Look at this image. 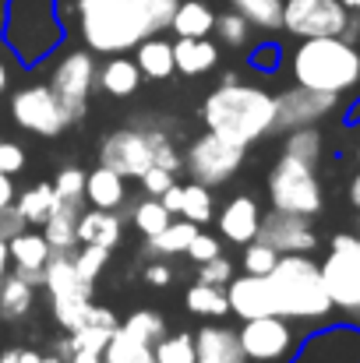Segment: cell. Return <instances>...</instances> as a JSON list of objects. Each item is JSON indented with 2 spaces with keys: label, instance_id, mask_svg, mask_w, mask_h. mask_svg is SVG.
<instances>
[{
  "label": "cell",
  "instance_id": "cell-41",
  "mask_svg": "<svg viewBox=\"0 0 360 363\" xmlns=\"http://www.w3.org/2000/svg\"><path fill=\"white\" fill-rule=\"evenodd\" d=\"M71 257H75L78 279H85V282L96 286V279L103 275V268H107V261H110V250H107V247H96V243H78Z\"/></svg>",
  "mask_w": 360,
  "mask_h": 363
},
{
  "label": "cell",
  "instance_id": "cell-44",
  "mask_svg": "<svg viewBox=\"0 0 360 363\" xmlns=\"http://www.w3.org/2000/svg\"><path fill=\"white\" fill-rule=\"evenodd\" d=\"M283 60H286V57H283V46L272 43V39L251 46V53H247V67L258 71V74H276V71L283 67Z\"/></svg>",
  "mask_w": 360,
  "mask_h": 363
},
{
  "label": "cell",
  "instance_id": "cell-25",
  "mask_svg": "<svg viewBox=\"0 0 360 363\" xmlns=\"http://www.w3.org/2000/svg\"><path fill=\"white\" fill-rule=\"evenodd\" d=\"M85 201L92 208H110L120 212L127 205V180L110 166H96L85 173Z\"/></svg>",
  "mask_w": 360,
  "mask_h": 363
},
{
  "label": "cell",
  "instance_id": "cell-15",
  "mask_svg": "<svg viewBox=\"0 0 360 363\" xmlns=\"http://www.w3.org/2000/svg\"><path fill=\"white\" fill-rule=\"evenodd\" d=\"M254 240L268 243L276 254H311L318 247V233H315V223L307 216L268 208V212H261Z\"/></svg>",
  "mask_w": 360,
  "mask_h": 363
},
{
  "label": "cell",
  "instance_id": "cell-22",
  "mask_svg": "<svg viewBox=\"0 0 360 363\" xmlns=\"http://www.w3.org/2000/svg\"><path fill=\"white\" fill-rule=\"evenodd\" d=\"M138 85H141V71H138L134 57H127V53H110V57L99 64V71H96V89H103V92L114 96V99L134 96Z\"/></svg>",
  "mask_w": 360,
  "mask_h": 363
},
{
  "label": "cell",
  "instance_id": "cell-52",
  "mask_svg": "<svg viewBox=\"0 0 360 363\" xmlns=\"http://www.w3.org/2000/svg\"><path fill=\"white\" fill-rule=\"evenodd\" d=\"M39 350H32V346H7V350H0V363H39Z\"/></svg>",
  "mask_w": 360,
  "mask_h": 363
},
{
  "label": "cell",
  "instance_id": "cell-29",
  "mask_svg": "<svg viewBox=\"0 0 360 363\" xmlns=\"http://www.w3.org/2000/svg\"><path fill=\"white\" fill-rule=\"evenodd\" d=\"M36 286H28L25 279H18L14 272H7L0 279V321L7 325H18L25 321L32 311H36Z\"/></svg>",
  "mask_w": 360,
  "mask_h": 363
},
{
  "label": "cell",
  "instance_id": "cell-51",
  "mask_svg": "<svg viewBox=\"0 0 360 363\" xmlns=\"http://www.w3.org/2000/svg\"><path fill=\"white\" fill-rule=\"evenodd\" d=\"M25 226H28V223H25V216H21L14 205H4V208H0V237H4V240L18 237Z\"/></svg>",
  "mask_w": 360,
  "mask_h": 363
},
{
  "label": "cell",
  "instance_id": "cell-63",
  "mask_svg": "<svg viewBox=\"0 0 360 363\" xmlns=\"http://www.w3.org/2000/svg\"><path fill=\"white\" fill-rule=\"evenodd\" d=\"M354 11H360V0H357V4H354Z\"/></svg>",
  "mask_w": 360,
  "mask_h": 363
},
{
  "label": "cell",
  "instance_id": "cell-1",
  "mask_svg": "<svg viewBox=\"0 0 360 363\" xmlns=\"http://www.w3.org/2000/svg\"><path fill=\"white\" fill-rule=\"evenodd\" d=\"M180 0H75L78 35L99 53H131L141 39L170 28Z\"/></svg>",
  "mask_w": 360,
  "mask_h": 363
},
{
  "label": "cell",
  "instance_id": "cell-33",
  "mask_svg": "<svg viewBox=\"0 0 360 363\" xmlns=\"http://www.w3.org/2000/svg\"><path fill=\"white\" fill-rule=\"evenodd\" d=\"M53 205H57V191H53V184H46V180H39V184L18 191V198H14V208L25 216L28 226H43L46 216L53 212Z\"/></svg>",
  "mask_w": 360,
  "mask_h": 363
},
{
  "label": "cell",
  "instance_id": "cell-39",
  "mask_svg": "<svg viewBox=\"0 0 360 363\" xmlns=\"http://www.w3.org/2000/svg\"><path fill=\"white\" fill-rule=\"evenodd\" d=\"M170 219H173V216H170V212L163 208V201L152 198V194H145V198L131 208V223H134V230H138L141 237H156Z\"/></svg>",
  "mask_w": 360,
  "mask_h": 363
},
{
  "label": "cell",
  "instance_id": "cell-57",
  "mask_svg": "<svg viewBox=\"0 0 360 363\" xmlns=\"http://www.w3.org/2000/svg\"><path fill=\"white\" fill-rule=\"evenodd\" d=\"M11 272V254H7V240L0 237V279Z\"/></svg>",
  "mask_w": 360,
  "mask_h": 363
},
{
  "label": "cell",
  "instance_id": "cell-11",
  "mask_svg": "<svg viewBox=\"0 0 360 363\" xmlns=\"http://www.w3.org/2000/svg\"><path fill=\"white\" fill-rule=\"evenodd\" d=\"M244 159H247V148H240L212 130H202L184 152V169L191 180L205 187H223L240 173Z\"/></svg>",
  "mask_w": 360,
  "mask_h": 363
},
{
  "label": "cell",
  "instance_id": "cell-23",
  "mask_svg": "<svg viewBox=\"0 0 360 363\" xmlns=\"http://www.w3.org/2000/svg\"><path fill=\"white\" fill-rule=\"evenodd\" d=\"M43 289L50 293V300H57V296H92L96 293L92 282L78 279L71 254H50L46 272H43Z\"/></svg>",
  "mask_w": 360,
  "mask_h": 363
},
{
  "label": "cell",
  "instance_id": "cell-10",
  "mask_svg": "<svg viewBox=\"0 0 360 363\" xmlns=\"http://www.w3.org/2000/svg\"><path fill=\"white\" fill-rule=\"evenodd\" d=\"M7 110H11V121L18 130H28L36 138H60L71 127L64 103L57 99V92L46 82H32V85L14 89Z\"/></svg>",
  "mask_w": 360,
  "mask_h": 363
},
{
  "label": "cell",
  "instance_id": "cell-13",
  "mask_svg": "<svg viewBox=\"0 0 360 363\" xmlns=\"http://www.w3.org/2000/svg\"><path fill=\"white\" fill-rule=\"evenodd\" d=\"M350 7L343 0H283V28L297 39L343 35Z\"/></svg>",
  "mask_w": 360,
  "mask_h": 363
},
{
  "label": "cell",
  "instance_id": "cell-36",
  "mask_svg": "<svg viewBox=\"0 0 360 363\" xmlns=\"http://www.w3.org/2000/svg\"><path fill=\"white\" fill-rule=\"evenodd\" d=\"M230 7L251 21V28H261V32L283 28V0H230Z\"/></svg>",
  "mask_w": 360,
  "mask_h": 363
},
{
  "label": "cell",
  "instance_id": "cell-37",
  "mask_svg": "<svg viewBox=\"0 0 360 363\" xmlns=\"http://www.w3.org/2000/svg\"><path fill=\"white\" fill-rule=\"evenodd\" d=\"M120 328H124V332H131L134 339H141V342L156 346V342L166 335V318H163L159 311H152V307H138V311H131V314L120 321Z\"/></svg>",
  "mask_w": 360,
  "mask_h": 363
},
{
  "label": "cell",
  "instance_id": "cell-6",
  "mask_svg": "<svg viewBox=\"0 0 360 363\" xmlns=\"http://www.w3.org/2000/svg\"><path fill=\"white\" fill-rule=\"evenodd\" d=\"M265 191H268V205L279 208V212H297V216L315 219L325 208V191H322L318 166H307L293 155H279L272 162Z\"/></svg>",
  "mask_w": 360,
  "mask_h": 363
},
{
  "label": "cell",
  "instance_id": "cell-58",
  "mask_svg": "<svg viewBox=\"0 0 360 363\" xmlns=\"http://www.w3.org/2000/svg\"><path fill=\"white\" fill-rule=\"evenodd\" d=\"M347 123H360V89H357V99H354V106L347 110Z\"/></svg>",
  "mask_w": 360,
  "mask_h": 363
},
{
  "label": "cell",
  "instance_id": "cell-61",
  "mask_svg": "<svg viewBox=\"0 0 360 363\" xmlns=\"http://www.w3.org/2000/svg\"><path fill=\"white\" fill-rule=\"evenodd\" d=\"M343 4H347V7H350V11H354V4H357V0H343Z\"/></svg>",
  "mask_w": 360,
  "mask_h": 363
},
{
  "label": "cell",
  "instance_id": "cell-3",
  "mask_svg": "<svg viewBox=\"0 0 360 363\" xmlns=\"http://www.w3.org/2000/svg\"><path fill=\"white\" fill-rule=\"evenodd\" d=\"M205 130L251 148L254 141L276 134V96L251 82H219L202 103Z\"/></svg>",
  "mask_w": 360,
  "mask_h": 363
},
{
  "label": "cell",
  "instance_id": "cell-28",
  "mask_svg": "<svg viewBox=\"0 0 360 363\" xmlns=\"http://www.w3.org/2000/svg\"><path fill=\"white\" fill-rule=\"evenodd\" d=\"M198 230L202 226H195L191 219L173 216L156 237H145V257H177V254H187V247H191Z\"/></svg>",
  "mask_w": 360,
  "mask_h": 363
},
{
  "label": "cell",
  "instance_id": "cell-48",
  "mask_svg": "<svg viewBox=\"0 0 360 363\" xmlns=\"http://www.w3.org/2000/svg\"><path fill=\"white\" fill-rule=\"evenodd\" d=\"M25 148L18 145V141H11V138H4L0 134V173H7V177H14V173H21L25 169Z\"/></svg>",
  "mask_w": 360,
  "mask_h": 363
},
{
  "label": "cell",
  "instance_id": "cell-26",
  "mask_svg": "<svg viewBox=\"0 0 360 363\" xmlns=\"http://www.w3.org/2000/svg\"><path fill=\"white\" fill-rule=\"evenodd\" d=\"M173 64H177V74L202 78V74H209L219 64V46L209 35H202V39H173Z\"/></svg>",
  "mask_w": 360,
  "mask_h": 363
},
{
  "label": "cell",
  "instance_id": "cell-2",
  "mask_svg": "<svg viewBox=\"0 0 360 363\" xmlns=\"http://www.w3.org/2000/svg\"><path fill=\"white\" fill-rule=\"evenodd\" d=\"M60 0H0V46L18 67H43L64 46Z\"/></svg>",
  "mask_w": 360,
  "mask_h": 363
},
{
  "label": "cell",
  "instance_id": "cell-56",
  "mask_svg": "<svg viewBox=\"0 0 360 363\" xmlns=\"http://www.w3.org/2000/svg\"><path fill=\"white\" fill-rule=\"evenodd\" d=\"M64 363H103V353H89V350H78V353H71Z\"/></svg>",
  "mask_w": 360,
  "mask_h": 363
},
{
  "label": "cell",
  "instance_id": "cell-24",
  "mask_svg": "<svg viewBox=\"0 0 360 363\" xmlns=\"http://www.w3.org/2000/svg\"><path fill=\"white\" fill-rule=\"evenodd\" d=\"M124 240V216L110 212V208H85L78 216V243H96V247H107L114 250Z\"/></svg>",
  "mask_w": 360,
  "mask_h": 363
},
{
  "label": "cell",
  "instance_id": "cell-32",
  "mask_svg": "<svg viewBox=\"0 0 360 363\" xmlns=\"http://www.w3.org/2000/svg\"><path fill=\"white\" fill-rule=\"evenodd\" d=\"M322 152H325V138H322L318 123L283 130V155H293V159H300L307 166H318L322 162Z\"/></svg>",
  "mask_w": 360,
  "mask_h": 363
},
{
  "label": "cell",
  "instance_id": "cell-40",
  "mask_svg": "<svg viewBox=\"0 0 360 363\" xmlns=\"http://www.w3.org/2000/svg\"><path fill=\"white\" fill-rule=\"evenodd\" d=\"M251 21L247 18H240L237 11L230 7V11H223V14H216V25H212V35L223 43V46H230V50H244L247 43H251Z\"/></svg>",
  "mask_w": 360,
  "mask_h": 363
},
{
  "label": "cell",
  "instance_id": "cell-5",
  "mask_svg": "<svg viewBox=\"0 0 360 363\" xmlns=\"http://www.w3.org/2000/svg\"><path fill=\"white\" fill-rule=\"evenodd\" d=\"M290 74L293 85L350 96L360 89V50L357 43H347L343 35H311L300 39L290 53Z\"/></svg>",
  "mask_w": 360,
  "mask_h": 363
},
{
  "label": "cell",
  "instance_id": "cell-49",
  "mask_svg": "<svg viewBox=\"0 0 360 363\" xmlns=\"http://www.w3.org/2000/svg\"><path fill=\"white\" fill-rule=\"evenodd\" d=\"M216 254H223V240L212 237V233H205V230H198L191 247H187V257H191L195 264H202V261H209V257H216Z\"/></svg>",
  "mask_w": 360,
  "mask_h": 363
},
{
  "label": "cell",
  "instance_id": "cell-21",
  "mask_svg": "<svg viewBox=\"0 0 360 363\" xmlns=\"http://www.w3.org/2000/svg\"><path fill=\"white\" fill-rule=\"evenodd\" d=\"M195 363H247L240 353L237 328L223 325H205L195 332Z\"/></svg>",
  "mask_w": 360,
  "mask_h": 363
},
{
  "label": "cell",
  "instance_id": "cell-31",
  "mask_svg": "<svg viewBox=\"0 0 360 363\" xmlns=\"http://www.w3.org/2000/svg\"><path fill=\"white\" fill-rule=\"evenodd\" d=\"M184 307L198 318H227L230 303H227V286H212V282H191L184 289Z\"/></svg>",
  "mask_w": 360,
  "mask_h": 363
},
{
  "label": "cell",
  "instance_id": "cell-12",
  "mask_svg": "<svg viewBox=\"0 0 360 363\" xmlns=\"http://www.w3.org/2000/svg\"><path fill=\"white\" fill-rule=\"evenodd\" d=\"M290 363H360V325L339 321V325H318L304 335Z\"/></svg>",
  "mask_w": 360,
  "mask_h": 363
},
{
  "label": "cell",
  "instance_id": "cell-50",
  "mask_svg": "<svg viewBox=\"0 0 360 363\" xmlns=\"http://www.w3.org/2000/svg\"><path fill=\"white\" fill-rule=\"evenodd\" d=\"M173 275H177V272L170 268V261H166V257H152V261L141 268V279H145L148 286H170V282H173Z\"/></svg>",
  "mask_w": 360,
  "mask_h": 363
},
{
  "label": "cell",
  "instance_id": "cell-47",
  "mask_svg": "<svg viewBox=\"0 0 360 363\" xmlns=\"http://www.w3.org/2000/svg\"><path fill=\"white\" fill-rule=\"evenodd\" d=\"M138 184H141V191H145V194L159 198L166 187H173V184H177V173H170V169H163V166H148V169L138 177Z\"/></svg>",
  "mask_w": 360,
  "mask_h": 363
},
{
  "label": "cell",
  "instance_id": "cell-19",
  "mask_svg": "<svg viewBox=\"0 0 360 363\" xmlns=\"http://www.w3.org/2000/svg\"><path fill=\"white\" fill-rule=\"evenodd\" d=\"M216 226H219V237L227 243H251L258 237V223H261V205H258V198L254 194H234L223 208H216V219H212Z\"/></svg>",
  "mask_w": 360,
  "mask_h": 363
},
{
  "label": "cell",
  "instance_id": "cell-38",
  "mask_svg": "<svg viewBox=\"0 0 360 363\" xmlns=\"http://www.w3.org/2000/svg\"><path fill=\"white\" fill-rule=\"evenodd\" d=\"M156 363H195V332H166L152 346Z\"/></svg>",
  "mask_w": 360,
  "mask_h": 363
},
{
  "label": "cell",
  "instance_id": "cell-62",
  "mask_svg": "<svg viewBox=\"0 0 360 363\" xmlns=\"http://www.w3.org/2000/svg\"><path fill=\"white\" fill-rule=\"evenodd\" d=\"M354 237H357V240H360V216H357V233H354Z\"/></svg>",
  "mask_w": 360,
  "mask_h": 363
},
{
  "label": "cell",
  "instance_id": "cell-46",
  "mask_svg": "<svg viewBox=\"0 0 360 363\" xmlns=\"http://www.w3.org/2000/svg\"><path fill=\"white\" fill-rule=\"evenodd\" d=\"M195 275H198L202 282H212V286H227V282L234 279V261H230V257H223V254H216V257L202 261Z\"/></svg>",
  "mask_w": 360,
  "mask_h": 363
},
{
  "label": "cell",
  "instance_id": "cell-7",
  "mask_svg": "<svg viewBox=\"0 0 360 363\" xmlns=\"http://www.w3.org/2000/svg\"><path fill=\"white\" fill-rule=\"evenodd\" d=\"M96 53L89 46H67V50H57V60L50 67V78L46 85L57 92V99L64 103L71 123H78L89 113V99L96 92Z\"/></svg>",
  "mask_w": 360,
  "mask_h": 363
},
{
  "label": "cell",
  "instance_id": "cell-59",
  "mask_svg": "<svg viewBox=\"0 0 360 363\" xmlns=\"http://www.w3.org/2000/svg\"><path fill=\"white\" fill-rule=\"evenodd\" d=\"M350 201H354V205L360 208V173L354 177V184H350Z\"/></svg>",
  "mask_w": 360,
  "mask_h": 363
},
{
  "label": "cell",
  "instance_id": "cell-14",
  "mask_svg": "<svg viewBox=\"0 0 360 363\" xmlns=\"http://www.w3.org/2000/svg\"><path fill=\"white\" fill-rule=\"evenodd\" d=\"M99 166L117 169L124 180H138L152 166L148 127H120V130L103 134V141H99Z\"/></svg>",
  "mask_w": 360,
  "mask_h": 363
},
{
  "label": "cell",
  "instance_id": "cell-34",
  "mask_svg": "<svg viewBox=\"0 0 360 363\" xmlns=\"http://www.w3.org/2000/svg\"><path fill=\"white\" fill-rule=\"evenodd\" d=\"M103 363H156V357H152V346L148 342L134 339L131 332H124L117 325V332L103 346Z\"/></svg>",
  "mask_w": 360,
  "mask_h": 363
},
{
  "label": "cell",
  "instance_id": "cell-55",
  "mask_svg": "<svg viewBox=\"0 0 360 363\" xmlns=\"http://www.w3.org/2000/svg\"><path fill=\"white\" fill-rule=\"evenodd\" d=\"M11 71H14V67H11V57L0 53V99H4L7 89H11Z\"/></svg>",
  "mask_w": 360,
  "mask_h": 363
},
{
  "label": "cell",
  "instance_id": "cell-9",
  "mask_svg": "<svg viewBox=\"0 0 360 363\" xmlns=\"http://www.w3.org/2000/svg\"><path fill=\"white\" fill-rule=\"evenodd\" d=\"M304 328L279 318V314H265V318H251L240 321L237 342L240 353L247 357V363H290V357L297 353V346L304 342Z\"/></svg>",
  "mask_w": 360,
  "mask_h": 363
},
{
  "label": "cell",
  "instance_id": "cell-54",
  "mask_svg": "<svg viewBox=\"0 0 360 363\" xmlns=\"http://www.w3.org/2000/svg\"><path fill=\"white\" fill-rule=\"evenodd\" d=\"M14 198H18L14 180H11L7 173H0V208H4V205H14Z\"/></svg>",
  "mask_w": 360,
  "mask_h": 363
},
{
  "label": "cell",
  "instance_id": "cell-8",
  "mask_svg": "<svg viewBox=\"0 0 360 363\" xmlns=\"http://www.w3.org/2000/svg\"><path fill=\"white\" fill-rule=\"evenodd\" d=\"M318 268H322V282L329 289L332 307L350 314L360 325V240L354 233H336Z\"/></svg>",
  "mask_w": 360,
  "mask_h": 363
},
{
  "label": "cell",
  "instance_id": "cell-17",
  "mask_svg": "<svg viewBox=\"0 0 360 363\" xmlns=\"http://www.w3.org/2000/svg\"><path fill=\"white\" fill-rule=\"evenodd\" d=\"M7 254H11V272L18 279H25L28 286L43 289V272H46V261H50V243L43 237V230H21L18 237L7 240Z\"/></svg>",
  "mask_w": 360,
  "mask_h": 363
},
{
  "label": "cell",
  "instance_id": "cell-53",
  "mask_svg": "<svg viewBox=\"0 0 360 363\" xmlns=\"http://www.w3.org/2000/svg\"><path fill=\"white\" fill-rule=\"evenodd\" d=\"M180 198H184V187H180V184H173V187H166V191L159 194V201H163V208H166L170 216H180Z\"/></svg>",
  "mask_w": 360,
  "mask_h": 363
},
{
  "label": "cell",
  "instance_id": "cell-30",
  "mask_svg": "<svg viewBox=\"0 0 360 363\" xmlns=\"http://www.w3.org/2000/svg\"><path fill=\"white\" fill-rule=\"evenodd\" d=\"M212 25H216V11L205 0H180L177 11H173V18H170V32L177 39L212 35Z\"/></svg>",
  "mask_w": 360,
  "mask_h": 363
},
{
  "label": "cell",
  "instance_id": "cell-60",
  "mask_svg": "<svg viewBox=\"0 0 360 363\" xmlns=\"http://www.w3.org/2000/svg\"><path fill=\"white\" fill-rule=\"evenodd\" d=\"M354 127H360V123H354ZM354 155H357V166H360V138H357V152Z\"/></svg>",
  "mask_w": 360,
  "mask_h": 363
},
{
  "label": "cell",
  "instance_id": "cell-27",
  "mask_svg": "<svg viewBox=\"0 0 360 363\" xmlns=\"http://www.w3.org/2000/svg\"><path fill=\"white\" fill-rule=\"evenodd\" d=\"M134 64L141 71V78L148 82H166L177 74V64H173V43H166L163 35H148L134 46Z\"/></svg>",
  "mask_w": 360,
  "mask_h": 363
},
{
  "label": "cell",
  "instance_id": "cell-18",
  "mask_svg": "<svg viewBox=\"0 0 360 363\" xmlns=\"http://www.w3.org/2000/svg\"><path fill=\"white\" fill-rule=\"evenodd\" d=\"M227 303H230V314H237L240 321L276 314L268 275H251V272L234 275V279L227 282Z\"/></svg>",
  "mask_w": 360,
  "mask_h": 363
},
{
  "label": "cell",
  "instance_id": "cell-16",
  "mask_svg": "<svg viewBox=\"0 0 360 363\" xmlns=\"http://www.w3.org/2000/svg\"><path fill=\"white\" fill-rule=\"evenodd\" d=\"M343 96L332 92H315L304 85H293L286 92L276 96V130H293V127H307V123H322L339 110Z\"/></svg>",
  "mask_w": 360,
  "mask_h": 363
},
{
  "label": "cell",
  "instance_id": "cell-20",
  "mask_svg": "<svg viewBox=\"0 0 360 363\" xmlns=\"http://www.w3.org/2000/svg\"><path fill=\"white\" fill-rule=\"evenodd\" d=\"M85 208H89V201H67V198H57L53 212H50L46 223L39 226L53 254H75V247H78V216H82Z\"/></svg>",
  "mask_w": 360,
  "mask_h": 363
},
{
  "label": "cell",
  "instance_id": "cell-43",
  "mask_svg": "<svg viewBox=\"0 0 360 363\" xmlns=\"http://www.w3.org/2000/svg\"><path fill=\"white\" fill-rule=\"evenodd\" d=\"M276 261H279V254L261 240L244 243V250H240V268L251 272V275H268L276 268Z\"/></svg>",
  "mask_w": 360,
  "mask_h": 363
},
{
  "label": "cell",
  "instance_id": "cell-42",
  "mask_svg": "<svg viewBox=\"0 0 360 363\" xmlns=\"http://www.w3.org/2000/svg\"><path fill=\"white\" fill-rule=\"evenodd\" d=\"M148 138H152V166H163L170 173H180L184 169V152L177 148V141L159 130V127H148Z\"/></svg>",
  "mask_w": 360,
  "mask_h": 363
},
{
  "label": "cell",
  "instance_id": "cell-4",
  "mask_svg": "<svg viewBox=\"0 0 360 363\" xmlns=\"http://www.w3.org/2000/svg\"><path fill=\"white\" fill-rule=\"evenodd\" d=\"M276 314L300 325L304 332L325 325L332 318V300L322 282V268L311 254H279L276 268L268 272Z\"/></svg>",
  "mask_w": 360,
  "mask_h": 363
},
{
  "label": "cell",
  "instance_id": "cell-35",
  "mask_svg": "<svg viewBox=\"0 0 360 363\" xmlns=\"http://www.w3.org/2000/svg\"><path fill=\"white\" fill-rule=\"evenodd\" d=\"M180 216H184V219H191L195 226L212 223V219H216V194H212V187H205V184H198V180L184 184Z\"/></svg>",
  "mask_w": 360,
  "mask_h": 363
},
{
  "label": "cell",
  "instance_id": "cell-45",
  "mask_svg": "<svg viewBox=\"0 0 360 363\" xmlns=\"http://www.w3.org/2000/svg\"><path fill=\"white\" fill-rule=\"evenodd\" d=\"M53 191H57V198L85 201V169H82V166H64V169L53 177Z\"/></svg>",
  "mask_w": 360,
  "mask_h": 363
}]
</instances>
